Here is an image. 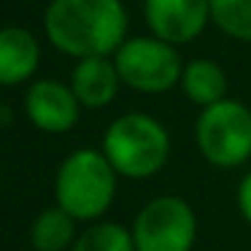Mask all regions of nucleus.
<instances>
[{
	"label": "nucleus",
	"instance_id": "nucleus-1",
	"mask_svg": "<svg viewBox=\"0 0 251 251\" xmlns=\"http://www.w3.org/2000/svg\"><path fill=\"white\" fill-rule=\"evenodd\" d=\"M51 46L71 57H108L127 33V11L119 0H51L44 17Z\"/></svg>",
	"mask_w": 251,
	"mask_h": 251
},
{
	"label": "nucleus",
	"instance_id": "nucleus-2",
	"mask_svg": "<svg viewBox=\"0 0 251 251\" xmlns=\"http://www.w3.org/2000/svg\"><path fill=\"white\" fill-rule=\"evenodd\" d=\"M57 205L76 222H89L108 211L116 195V170L105 154L81 149L73 151L57 170Z\"/></svg>",
	"mask_w": 251,
	"mask_h": 251
},
{
	"label": "nucleus",
	"instance_id": "nucleus-3",
	"mask_svg": "<svg viewBox=\"0 0 251 251\" xmlns=\"http://www.w3.org/2000/svg\"><path fill=\"white\" fill-rule=\"evenodd\" d=\"M103 154L116 173L127 178L154 176L170 154L165 127L146 114H125L105 130Z\"/></svg>",
	"mask_w": 251,
	"mask_h": 251
},
{
	"label": "nucleus",
	"instance_id": "nucleus-4",
	"mask_svg": "<svg viewBox=\"0 0 251 251\" xmlns=\"http://www.w3.org/2000/svg\"><path fill=\"white\" fill-rule=\"evenodd\" d=\"M202 157L216 168H238L251 157V111L238 100L202 108L195 127Z\"/></svg>",
	"mask_w": 251,
	"mask_h": 251
},
{
	"label": "nucleus",
	"instance_id": "nucleus-5",
	"mask_svg": "<svg viewBox=\"0 0 251 251\" xmlns=\"http://www.w3.org/2000/svg\"><path fill=\"white\" fill-rule=\"evenodd\" d=\"M119 78L138 92H168L184 76L181 57L173 44L159 38H130L119 46L114 60Z\"/></svg>",
	"mask_w": 251,
	"mask_h": 251
},
{
	"label": "nucleus",
	"instance_id": "nucleus-6",
	"mask_svg": "<svg viewBox=\"0 0 251 251\" xmlns=\"http://www.w3.org/2000/svg\"><path fill=\"white\" fill-rule=\"evenodd\" d=\"M197 219L189 202L165 195L146 202L132 224L135 251H192Z\"/></svg>",
	"mask_w": 251,
	"mask_h": 251
},
{
	"label": "nucleus",
	"instance_id": "nucleus-7",
	"mask_svg": "<svg viewBox=\"0 0 251 251\" xmlns=\"http://www.w3.org/2000/svg\"><path fill=\"white\" fill-rule=\"evenodd\" d=\"M208 17V0H146V22L154 38L173 46L195 41L202 33Z\"/></svg>",
	"mask_w": 251,
	"mask_h": 251
},
{
	"label": "nucleus",
	"instance_id": "nucleus-8",
	"mask_svg": "<svg viewBox=\"0 0 251 251\" xmlns=\"http://www.w3.org/2000/svg\"><path fill=\"white\" fill-rule=\"evenodd\" d=\"M78 105L73 89L51 78L35 81L25 95L30 122L44 132H68L78 122Z\"/></svg>",
	"mask_w": 251,
	"mask_h": 251
},
{
	"label": "nucleus",
	"instance_id": "nucleus-9",
	"mask_svg": "<svg viewBox=\"0 0 251 251\" xmlns=\"http://www.w3.org/2000/svg\"><path fill=\"white\" fill-rule=\"evenodd\" d=\"M119 71L108 57H87L78 60L71 73V89L78 103L87 108H103L119 92Z\"/></svg>",
	"mask_w": 251,
	"mask_h": 251
},
{
	"label": "nucleus",
	"instance_id": "nucleus-10",
	"mask_svg": "<svg viewBox=\"0 0 251 251\" xmlns=\"http://www.w3.org/2000/svg\"><path fill=\"white\" fill-rule=\"evenodd\" d=\"M38 60L41 49L30 30L0 27V84L3 87L27 81L38 68Z\"/></svg>",
	"mask_w": 251,
	"mask_h": 251
},
{
	"label": "nucleus",
	"instance_id": "nucleus-11",
	"mask_svg": "<svg viewBox=\"0 0 251 251\" xmlns=\"http://www.w3.org/2000/svg\"><path fill=\"white\" fill-rule=\"evenodd\" d=\"M181 84H184L186 98L202 108L224 100V92H227V76L213 60H192L184 68Z\"/></svg>",
	"mask_w": 251,
	"mask_h": 251
},
{
	"label": "nucleus",
	"instance_id": "nucleus-12",
	"mask_svg": "<svg viewBox=\"0 0 251 251\" xmlns=\"http://www.w3.org/2000/svg\"><path fill=\"white\" fill-rule=\"evenodd\" d=\"M73 229H76V219L68 211L57 208H46L38 219H35L33 229H30V240L38 251H65L73 243Z\"/></svg>",
	"mask_w": 251,
	"mask_h": 251
},
{
	"label": "nucleus",
	"instance_id": "nucleus-13",
	"mask_svg": "<svg viewBox=\"0 0 251 251\" xmlns=\"http://www.w3.org/2000/svg\"><path fill=\"white\" fill-rule=\"evenodd\" d=\"M211 19L222 33L238 41H251V0H208Z\"/></svg>",
	"mask_w": 251,
	"mask_h": 251
},
{
	"label": "nucleus",
	"instance_id": "nucleus-14",
	"mask_svg": "<svg viewBox=\"0 0 251 251\" xmlns=\"http://www.w3.org/2000/svg\"><path fill=\"white\" fill-rule=\"evenodd\" d=\"M71 251H135L132 232H127L122 224H95L84 235H78Z\"/></svg>",
	"mask_w": 251,
	"mask_h": 251
},
{
	"label": "nucleus",
	"instance_id": "nucleus-15",
	"mask_svg": "<svg viewBox=\"0 0 251 251\" xmlns=\"http://www.w3.org/2000/svg\"><path fill=\"white\" fill-rule=\"evenodd\" d=\"M238 205H240V213L246 216V222L251 224V173L243 178V184L238 189Z\"/></svg>",
	"mask_w": 251,
	"mask_h": 251
}]
</instances>
